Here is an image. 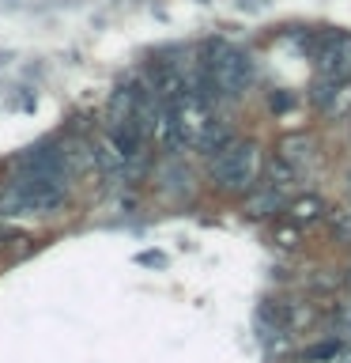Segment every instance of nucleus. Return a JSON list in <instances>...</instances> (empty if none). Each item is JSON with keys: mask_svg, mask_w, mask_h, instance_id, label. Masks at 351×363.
<instances>
[{"mask_svg": "<svg viewBox=\"0 0 351 363\" xmlns=\"http://www.w3.org/2000/svg\"><path fill=\"white\" fill-rule=\"evenodd\" d=\"M212 178L223 193H246L257 178V144L238 140L219 147V155L212 159Z\"/></svg>", "mask_w": 351, "mask_h": 363, "instance_id": "7ed1b4c3", "label": "nucleus"}, {"mask_svg": "<svg viewBox=\"0 0 351 363\" xmlns=\"http://www.w3.org/2000/svg\"><path fill=\"white\" fill-rule=\"evenodd\" d=\"M204 76L215 95H226V99H238L242 91L249 87V76H253V65L249 57L231 42H208L204 45Z\"/></svg>", "mask_w": 351, "mask_h": 363, "instance_id": "f03ea898", "label": "nucleus"}, {"mask_svg": "<svg viewBox=\"0 0 351 363\" xmlns=\"http://www.w3.org/2000/svg\"><path fill=\"white\" fill-rule=\"evenodd\" d=\"M317 72L333 84L351 79V34H325L321 50H317Z\"/></svg>", "mask_w": 351, "mask_h": 363, "instance_id": "20e7f679", "label": "nucleus"}, {"mask_svg": "<svg viewBox=\"0 0 351 363\" xmlns=\"http://www.w3.org/2000/svg\"><path fill=\"white\" fill-rule=\"evenodd\" d=\"M280 189L283 186H276V182H268V186H265V193H257V197L253 201H249V216H272V212H276L280 208Z\"/></svg>", "mask_w": 351, "mask_h": 363, "instance_id": "423d86ee", "label": "nucleus"}, {"mask_svg": "<svg viewBox=\"0 0 351 363\" xmlns=\"http://www.w3.org/2000/svg\"><path fill=\"white\" fill-rule=\"evenodd\" d=\"M64 174H19L0 193V212L4 216H42L64 204Z\"/></svg>", "mask_w": 351, "mask_h": 363, "instance_id": "f257e3e1", "label": "nucleus"}, {"mask_svg": "<svg viewBox=\"0 0 351 363\" xmlns=\"http://www.w3.org/2000/svg\"><path fill=\"white\" fill-rule=\"evenodd\" d=\"M19 174H64V152L57 144H38L16 155Z\"/></svg>", "mask_w": 351, "mask_h": 363, "instance_id": "39448f33", "label": "nucleus"}, {"mask_svg": "<svg viewBox=\"0 0 351 363\" xmlns=\"http://www.w3.org/2000/svg\"><path fill=\"white\" fill-rule=\"evenodd\" d=\"M310 140H306V136H294V140H283L280 144V159H287V163L291 167H299V159H306V155H310Z\"/></svg>", "mask_w": 351, "mask_h": 363, "instance_id": "0eeeda50", "label": "nucleus"}, {"mask_svg": "<svg viewBox=\"0 0 351 363\" xmlns=\"http://www.w3.org/2000/svg\"><path fill=\"white\" fill-rule=\"evenodd\" d=\"M291 216H294L299 223H310V220H317V216H321V201H317V197H302V201L291 208Z\"/></svg>", "mask_w": 351, "mask_h": 363, "instance_id": "1a4fd4ad", "label": "nucleus"}, {"mask_svg": "<svg viewBox=\"0 0 351 363\" xmlns=\"http://www.w3.org/2000/svg\"><path fill=\"white\" fill-rule=\"evenodd\" d=\"M340 356V345L336 340H321V345H313V348H306L302 352V363H328V359H336Z\"/></svg>", "mask_w": 351, "mask_h": 363, "instance_id": "6e6552de", "label": "nucleus"}]
</instances>
